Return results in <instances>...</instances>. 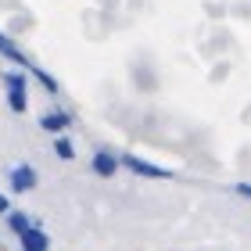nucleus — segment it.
Masks as SVG:
<instances>
[{
    "label": "nucleus",
    "mask_w": 251,
    "mask_h": 251,
    "mask_svg": "<svg viewBox=\"0 0 251 251\" xmlns=\"http://www.w3.org/2000/svg\"><path fill=\"white\" fill-rule=\"evenodd\" d=\"M18 241H22V251H50L47 233H43L36 223H32L29 230H22V233H18Z\"/></svg>",
    "instance_id": "obj_4"
},
{
    "label": "nucleus",
    "mask_w": 251,
    "mask_h": 251,
    "mask_svg": "<svg viewBox=\"0 0 251 251\" xmlns=\"http://www.w3.org/2000/svg\"><path fill=\"white\" fill-rule=\"evenodd\" d=\"M0 54H4L7 61H15V65H22V68H32V61L25 58V50H22V47H18V43L11 40V36H4V32H0Z\"/></svg>",
    "instance_id": "obj_6"
},
{
    "label": "nucleus",
    "mask_w": 251,
    "mask_h": 251,
    "mask_svg": "<svg viewBox=\"0 0 251 251\" xmlns=\"http://www.w3.org/2000/svg\"><path fill=\"white\" fill-rule=\"evenodd\" d=\"M40 126L47 133H65L68 126H72V115H68V111H47V115L40 119Z\"/></svg>",
    "instance_id": "obj_7"
},
{
    "label": "nucleus",
    "mask_w": 251,
    "mask_h": 251,
    "mask_svg": "<svg viewBox=\"0 0 251 251\" xmlns=\"http://www.w3.org/2000/svg\"><path fill=\"white\" fill-rule=\"evenodd\" d=\"M119 162L129 169V173L136 176H144V179H173V169H162V165H151V162H144V158H136V154H122Z\"/></svg>",
    "instance_id": "obj_1"
},
{
    "label": "nucleus",
    "mask_w": 251,
    "mask_h": 251,
    "mask_svg": "<svg viewBox=\"0 0 251 251\" xmlns=\"http://www.w3.org/2000/svg\"><path fill=\"white\" fill-rule=\"evenodd\" d=\"M54 154H58V158H65V162H72V158H75V147H72V140L58 133V140H54Z\"/></svg>",
    "instance_id": "obj_8"
},
{
    "label": "nucleus",
    "mask_w": 251,
    "mask_h": 251,
    "mask_svg": "<svg viewBox=\"0 0 251 251\" xmlns=\"http://www.w3.org/2000/svg\"><path fill=\"white\" fill-rule=\"evenodd\" d=\"M29 72H32V75H36V79H40V83H43V90H47V94H58V79H54L50 72H43V68H40V65H32V68H29Z\"/></svg>",
    "instance_id": "obj_9"
},
{
    "label": "nucleus",
    "mask_w": 251,
    "mask_h": 251,
    "mask_svg": "<svg viewBox=\"0 0 251 251\" xmlns=\"http://www.w3.org/2000/svg\"><path fill=\"white\" fill-rule=\"evenodd\" d=\"M233 190H237V194H241V198H248V201H251V183H237Z\"/></svg>",
    "instance_id": "obj_11"
},
{
    "label": "nucleus",
    "mask_w": 251,
    "mask_h": 251,
    "mask_svg": "<svg viewBox=\"0 0 251 251\" xmlns=\"http://www.w3.org/2000/svg\"><path fill=\"white\" fill-rule=\"evenodd\" d=\"M7 183H11L15 194H29L32 187L40 183V176H36V169H32V165H15V169H11V176H7Z\"/></svg>",
    "instance_id": "obj_3"
},
{
    "label": "nucleus",
    "mask_w": 251,
    "mask_h": 251,
    "mask_svg": "<svg viewBox=\"0 0 251 251\" xmlns=\"http://www.w3.org/2000/svg\"><path fill=\"white\" fill-rule=\"evenodd\" d=\"M119 165H122V162H119V154H111V151H97V154H94V162H90V169H94L97 176H104V179H108V176H115V173H119Z\"/></svg>",
    "instance_id": "obj_5"
},
{
    "label": "nucleus",
    "mask_w": 251,
    "mask_h": 251,
    "mask_svg": "<svg viewBox=\"0 0 251 251\" xmlns=\"http://www.w3.org/2000/svg\"><path fill=\"white\" fill-rule=\"evenodd\" d=\"M4 86H7V104H11V111H25L29 108V97H25V75L22 72H7L4 75Z\"/></svg>",
    "instance_id": "obj_2"
},
{
    "label": "nucleus",
    "mask_w": 251,
    "mask_h": 251,
    "mask_svg": "<svg viewBox=\"0 0 251 251\" xmlns=\"http://www.w3.org/2000/svg\"><path fill=\"white\" fill-rule=\"evenodd\" d=\"M7 226L15 233H22V230H29V226H32V219H29L25 212H7Z\"/></svg>",
    "instance_id": "obj_10"
},
{
    "label": "nucleus",
    "mask_w": 251,
    "mask_h": 251,
    "mask_svg": "<svg viewBox=\"0 0 251 251\" xmlns=\"http://www.w3.org/2000/svg\"><path fill=\"white\" fill-rule=\"evenodd\" d=\"M7 212H11V201H7V194L0 190V215H7Z\"/></svg>",
    "instance_id": "obj_12"
}]
</instances>
